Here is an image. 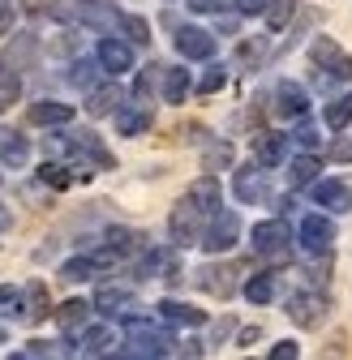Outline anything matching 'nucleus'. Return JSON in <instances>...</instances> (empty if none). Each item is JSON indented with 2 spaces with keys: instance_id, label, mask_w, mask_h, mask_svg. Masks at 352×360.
Instances as JSON below:
<instances>
[{
  "instance_id": "c9c22d12",
  "label": "nucleus",
  "mask_w": 352,
  "mask_h": 360,
  "mask_svg": "<svg viewBox=\"0 0 352 360\" xmlns=\"http://www.w3.org/2000/svg\"><path fill=\"white\" fill-rule=\"evenodd\" d=\"M95 69H103V65H99V60H95V65H91V60H77V65H73V86L86 90V95L95 90Z\"/></svg>"
},
{
  "instance_id": "de8ad7c7",
  "label": "nucleus",
  "mask_w": 352,
  "mask_h": 360,
  "mask_svg": "<svg viewBox=\"0 0 352 360\" xmlns=\"http://www.w3.org/2000/svg\"><path fill=\"white\" fill-rule=\"evenodd\" d=\"M181 360H202V343H198V339H189V343L181 347Z\"/></svg>"
},
{
  "instance_id": "ddd939ff",
  "label": "nucleus",
  "mask_w": 352,
  "mask_h": 360,
  "mask_svg": "<svg viewBox=\"0 0 352 360\" xmlns=\"http://www.w3.org/2000/svg\"><path fill=\"white\" fill-rule=\"evenodd\" d=\"M202 214H219V206H224V189H219V176H198L189 193H185Z\"/></svg>"
},
{
  "instance_id": "7ed1b4c3",
  "label": "nucleus",
  "mask_w": 352,
  "mask_h": 360,
  "mask_svg": "<svg viewBox=\"0 0 352 360\" xmlns=\"http://www.w3.org/2000/svg\"><path fill=\"white\" fill-rule=\"evenodd\" d=\"M327 313H331V300H327L322 292H292V296H288V318H292L301 330L322 326Z\"/></svg>"
},
{
  "instance_id": "4c0bfd02",
  "label": "nucleus",
  "mask_w": 352,
  "mask_h": 360,
  "mask_svg": "<svg viewBox=\"0 0 352 360\" xmlns=\"http://www.w3.org/2000/svg\"><path fill=\"white\" fill-rule=\"evenodd\" d=\"M228 163H232V146H228V142H219V146H210V150H206V172L228 167Z\"/></svg>"
},
{
  "instance_id": "72a5a7b5",
  "label": "nucleus",
  "mask_w": 352,
  "mask_h": 360,
  "mask_svg": "<svg viewBox=\"0 0 352 360\" xmlns=\"http://www.w3.org/2000/svg\"><path fill=\"white\" fill-rule=\"evenodd\" d=\"M39 180H43V185H52V189H69V185H73L69 167H61V163H43V167H39Z\"/></svg>"
},
{
  "instance_id": "393cba45",
  "label": "nucleus",
  "mask_w": 352,
  "mask_h": 360,
  "mask_svg": "<svg viewBox=\"0 0 352 360\" xmlns=\"http://www.w3.org/2000/svg\"><path fill=\"white\" fill-rule=\"evenodd\" d=\"M129 300H134V292H129V288H116V283H112V288H99L91 304H95L99 313H120V309H129Z\"/></svg>"
},
{
  "instance_id": "20e7f679",
  "label": "nucleus",
  "mask_w": 352,
  "mask_h": 360,
  "mask_svg": "<svg viewBox=\"0 0 352 360\" xmlns=\"http://www.w3.org/2000/svg\"><path fill=\"white\" fill-rule=\"evenodd\" d=\"M296 240L305 253H314V257H331V245H335V223L327 214H305L301 219V228H296Z\"/></svg>"
},
{
  "instance_id": "f704fd0d",
  "label": "nucleus",
  "mask_w": 352,
  "mask_h": 360,
  "mask_svg": "<svg viewBox=\"0 0 352 360\" xmlns=\"http://www.w3.org/2000/svg\"><path fill=\"white\" fill-rule=\"evenodd\" d=\"M155 77H163V65H146V69L138 73V86H134L138 103H146V99H151V90H155Z\"/></svg>"
},
{
  "instance_id": "8fccbe9b",
  "label": "nucleus",
  "mask_w": 352,
  "mask_h": 360,
  "mask_svg": "<svg viewBox=\"0 0 352 360\" xmlns=\"http://www.w3.org/2000/svg\"><path fill=\"white\" fill-rule=\"evenodd\" d=\"M9 228H13V214H9L5 206H0V232H9Z\"/></svg>"
},
{
  "instance_id": "bb28decb",
  "label": "nucleus",
  "mask_w": 352,
  "mask_h": 360,
  "mask_svg": "<svg viewBox=\"0 0 352 360\" xmlns=\"http://www.w3.org/2000/svg\"><path fill=\"white\" fill-rule=\"evenodd\" d=\"M275 292H279V288H275V275H253V279L245 283V300H249V304H271Z\"/></svg>"
},
{
  "instance_id": "a211bd4d",
  "label": "nucleus",
  "mask_w": 352,
  "mask_h": 360,
  "mask_svg": "<svg viewBox=\"0 0 352 360\" xmlns=\"http://www.w3.org/2000/svg\"><path fill=\"white\" fill-rule=\"evenodd\" d=\"M69 120H73V108H69V103H56V99H39V103H30V124L56 129V124H69Z\"/></svg>"
},
{
  "instance_id": "49530a36",
  "label": "nucleus",
  "mask_w": 352,
  "mask_h": 360,
  "mask_svg": "<svg viewBox=\"0 0 352 360\" xmlns=\"http://www.w3.org/2000/svg\"><path fill=\"white\" fill-rule=\"evenodd\" d=\"M331 159L335 163H352V142H335L331 146Z\"/></svg>"
},
{
  "instance_id": "473e14b6",
  "label": "nucleus",
  "mask_w": 352,
  "mask_h": 360,
  "mask_svg": "<svg viewBox=\"0 0 352 360\" xmlns=\"http://www.w3.org/2000/svg\"><path fill=\"white\" fill-rule=\"evenodd\" d=\"M108 343H112V326H86L82 330V347L86 352L99 356V352H108Z\"/></svg>"
},
{
  "instance_id": "f8f14e48",
  "label": "nucleus",
  "mask_w": 352,
  "mask_h": 360,
  "mask_svg": "<svg viewBox=\"0 0 352 360\" xmlns=\"http://www.w3.org/2000/svg\"><path fill=\"white\" fill-rule=\"evenodd\" d=\"M198 288L210 292V296H219V300H228L237 292V270L232 266H202L198 270Z\"/></svg>"
},
{
  "instance_id": "603ef678",
  "label": "nucleus",
  "mask_w": 352,
  "mask_h": 360,
  "mask_svg": "<svg viewBox=\"0 0 352 360\" xmlns=\"http://www.w3.org/2000/svg\"><path fill=\"white\" fill-rule=\"evenodd\" d=\"M9 360H26V356H9Z\"/></svg>"
},
{
  "instance_id": "c85d7f7f",
  "label": "nucleus",
  "mask_w": 352,
  "mask_h": 360,
  "mask_svg": "<svg viewBox=\"0 0 352 360\" xmlns=\"http://www.w3.org/2000/svg\"><path fill=\"white\" fill-rule=\"evenodd\" d=\"M22 99V77L13 69H0V112H9Z\"/></svg>"
},
{
  "instance_id": "9b49d317",
  "label": "nucleus",
  "mask_w": 352,
  "mask_h": 360,
  "mask_svg": "<svg viewBox=\"0 0 352 360\" xmlns=\"http://www.w3.org/2000/svg\"><path fill=\"white\" fill-rule=\"evenodd\" d=\"M275 112L284 120H301L305 112H310V90L296 86V82H279L275 86Z\"/></svg>"
},
{
  "instance_id": "f3484780",
  "label": "nucleus",
  "mask_w": 352,
  "mask_h": 360,
  "mask_svg": "<svg viewBox=\"0 0 352 360\" xmlns=\"http://www.w3.org/2000/svg\"><path fill=\"white\" fill-rule=\"evenodd\" d=\"M318 172H322V159L318 155H296L288 163V185L292 189H314L318 185Z\"/></svg>"
},
{
  "instance_id": "423d86ee",
  "label": "nucleus",
  "mask_w": 352,
  "mask_h": 360,
  "mask_svg": "<svg viewBox=\"0 0 352 360\" xmlns=\"http://www.w3.org/2000/svg\"><path fill=\"white\" fill-rule=\"evenodd\" d=\"M310 56H314V65L331 69V77H335V82H348V77H352V56L339 48L331 34H318V39L310 43Z\"/></svg>"
},
{
  "instance_id": "58836bf2",
  "label": "nucleus",
  "mask_w": 352,
  "mask_h": 360,
  "mask_svg": "<svg viewBox=\"0 0 352 360\" xmlns=\"http://www.w3.org/2000/svg\"><path fill=\"white\" fill-rule=\"evenodd\" d=\"M9 60H13V65H18V60H34V39H30V34H22L13 48H9Z\"/></svg>"
},
{
  "instance_id": "f257e3e1",
  "label": "nucleus",
  "mask_w": 352,
  "mask_h": 360,
  "mask_svg": "<svg viewBox=\"0 0 352 360\" xmlns=\"http://www.w3.org/2000/svg\"><path fill=\"white\" fill-rule=\"evenodd\" d=\"M125 335H129V352H134V360H163V352L172 347V339L163 330H155L151 322H142V318H129Z\"/></svg>"
},
{
  "instance_id": "2eb2a0df",
  "label": "nucleus",
  "mask_w": 352,
  "mask_h": 360,
  "mask_svg": "<svg viewBox=\"0 0 352 360\" xmlns=\"http://www.w3.org/2000/svg\"><path fill=\"white\" fill-rule=\"evenodd\" d=\"M288 142L284 133H258V142H253V155H258V167H279L288 159Z\"/></svg>"
},
{
  "instance_id": "09e8293b",
  "label": "nucleus",
  "mask_w": 352,
  "mask_h": 360,
  "mask_svg": "<svg viewBox=\"0 0 352 360\" xmlns=\"http://www.w3.org/2000/svg\"><path fill=\"white\" fill-rule=\"evenodd\" d=\"M224 0H189V9H198V13H215Z\"/></svg>"
},
{
  "instance_id": "0eeeda50",
  "label": "nucleus",
  "mask_w": 352,
  "mask_h": 360,
  "mask_svg": "<svg viewBox=\"0 0 352 360\" xmlns=\"http://www.w3.org/2000/svg\"><path fill=\"white\" fill-rule=\"evenodd\" d=\"M288 240H292V232H288L284 219H267V223H258V228H253V249H258L262 257L284 262V257H288Z\"/></svg>"
},
{
  "instance_id": "3c124183",
  "label": "nucleus",
  "mask_w": 352,
  "mask_h": 360,
  "mask_svg": "<svg viewBox=\"0 0 352 360\" xmlns=\"http://www.w3.org/2000/svg\"><path fill=\"white\" fill-rule=\"evenodd\" d=\"M22 9H30V13H39V9H43V0H22Z\"/></svg>"
},
{
  "instance_id": "79ce46f5",
  "label": "nucleus",
  "mask_w": 352,
  "mask_h": 360,
  "mask_svg": "<svg viewBox=\"0 0 352 360\" xmlns=\"http://www.w3.org/2000/svg\"><path fill=\"white\" fill-rule=\"evenodd\" d=\"M232 9L241 18H258V13H267V0H232Z\"/></svg>"
},
{
  "instance_id": "aec40b11",
  "label": "nucleus",
  "mask_w": 352,
  "mask_h": 360,
  "mask_svg": "<svg viewBox=\"0 0 352 360\" xmlns=\"http://www.w3.org/2000/svg\"><path fill=\"white\" fill-rule=\"evenodd\" d=\"M155 309H159V318L172 322V326H202L206 322V313L194 309V304H185V300H159Z\"/></svg>"
},
{
  "instance_id": "b1692460",
  "label": "nucleus",
  "mask_w": 352,
  "mask_h": 360,
  "mask_svg": "<svg viewBox=\"0 0 352 360\" xmlns=\"http://www.w3.org/2000/svg\"><path fill=\"white\" fill-rule=\"evenodd\" d=\"M120 108V90L116 86H95L91 95H86V112L91 116H116Z\"/></svg>"
},
{
  "instance_id": "412c9836",
  "label": "nucleus",
  "mask_w": 352,
  "mask_h": 360,
  "mask_svg": "<svg viewBox=\"0 0 352 360\" xmlns=\"http://www.w3.org/2000/svg\"><path fill=\"white\" fill-rule=\"evenodd\" d=\"M232 189L241 202H262L267 198V172H258V167H241L237 180H232Z\"/></svg>"
},
{
  "instance_id": "39448f33",
  "label": "nucleus",
  "mask_w": 352,
  "mask_h": 360,
  "mask_svg": "<svg viewBox=\"0 0 352 360\" xmlns=\"http://www.w3.org/2000/svg\"><path fill=\"white\" fill-rule=\"evenodd\" d=\"M237 240H241V214H237V210L210 214V228L202 232V249H206V253H228Z\"/></svg>"
},
{
  "instance_id": "a878e982",
  "label": "nucleus",
  "mask_w": 352,
  "mask_h": 360,
  "mask_svg": "<svg viewBox=\"0 0 352 360\" xmlns=\"http://www.w3.org/2000/svg\"><path fill=\"white\" fill-rule=\"evenodd\" d=\"M22 304H26V318L30 322H39V318H48V288L43 283H26V292H22Z\"/></svg>"
},
{
  "instance_id": "7c9ffc66",
  "label": "nucleus",
  "mask_w": 352,
  "mask_h": 360,
  "mask_svg": "<svg viewBox=\"0 0 352 360\" xmlns=\"http://www.w3.org/2000/svg\"><path fill=\"white\" fill-rule=\"evenodd\" d=\"M120 30L129 34V43H138V48H146V43H151V22L138 18V13H129V18L120 22Z\"/></svg>"
},
{
  "instance_id": "a19ab883",
  "label": "nucleus",
  "mask_w": 352,
  "mask_h": 360,
  "mask_svg": "<svg viewBox=\"0 0 352 360\" xmlns=\"http://www.w3.org/2000/svg\"><path fill=\"white\" fill-rule=\"evenodd\" d=\"M13 309H22V292L18 288H0V313H13Z\"/></svg>"
},
{
  "instance_id": "e433bc0d",
  "label": "nucleus",
  "mask_w": 352,
  "mask_h": 360,
  "mask_svg": "<svg viewBox=\"0 0 352 360\" xmlns=\"http://www.w3.org/2000/svg\"><path fill=\"white\" fill-rule=\"evenodd\" d=\"M224 86H228V69H224V65H210V69L202 73V82H198L202 95H215V90H224Z\"/></svg>"
},
{
  "instance_id": "ea45409f",
  "label": "nucleus",
  "mask_w": 352,
  "mask_h": 360,
  "mask_svg": "<svg viewBox=\"0 0 352 360\" xmlns=\"http://www.w3.org/2000/svg\"><path fill=\"white\" fill-rule=\"evenodd\" d=\"M262 52H267V43H262V39H245V43H241V48H237V56H241L245 65H249V60H258Z\"/></svg>"
},
{
  "instance_id": "4468645a",
  "label": "nucleus",
  "mask_w": 352,
  "mask_h": 360,
  "mask_svg": "<svg viewBox=\"0 0 352 360\" xmlns=\"http://www.w3.org/2000/svg\"><path fill=\"white\" fill-rule=\"evenodd\" d=\"M314 202L327 206L331 214H348L352 210V189L344 185V180H318V185H314Z\"/></svg>"
},
{
  "instance_id": "c03bdc74",
  "label": "nucleus",
  "mask_w": 352,
  "mask_h": 360,
  "mask_svg": "<svg viewBox=\"0 0 352 360\" xmlns=\"http://www.w3.org/2000/svg\"><path fill=\"white\" fill-rule=\"evenodd\" d=\"M13 13H18V5H13V0H0V34H5V30L13 26Z\"/></svg>"
},
{
  "instance_id": "2f4dec72",
  "label": "nucleus",
  "mask_w": 352,
  "mask_h": 360,
  "mask_svg": "<svg viewBox=\"0 0 352 360\" xmlns=\"http://www.w3.org/2000/svg\"><path fill=\"white\" fill-rule=\"evenodd\" d=\"M91 275H95V257H73V262L61 266V279H69V283H82Z\"/></svg>"
},
{
  "instance_id": "9d476101",
  "label": "nucleus",
  "mask_w": 352,
  "mask_h": 360,
  "mask_svg": "<svg viewBox=\"0 0 352 360\" xmlns=\"http://www.w3.org/2000/svg\"><path fill=\"white\" fill-rule=\"evenodd\" d=\"M176 52L185 60H210L215 56V34L202 26H176Z\"/></svg>"
},
{
  "instance_id": "1a4fd4ad",
  "label": "nucleus",
  "mask_w": 352,
  "mask_h": 360,
  "mask_svg": "<svg viewBox=\"0 0 352 360\" xmlns=\"http://www.w3.org/2000/svg\"><path fill=\"white\" fill-rule=\"evenodd\" d=\"M77 22L91 30H116L125 13L116 9V0H77Z\"/></svg>"
},
{
  "instance_id": "6ab92c4d",
  "label": "nucleus",
  "mask_w": 352,
  "mask_h": 360,
  "mask_svg": "<svg viewBox=\"0 0 352 360\" xmlns=\"http://www.w3.org/2000/svg\"><path fill=\"white\" fill-rule=\"evenodd\" d=\"M151 129V112L146 103H129V108H116V133L120 138H138V133Z\"/></svg>"
},
{
  "instance_id": "dca6fc26",
  "label": "nucleus",
  "mask_w": 352,
  "mask_h": 360,
  "mask_svg": "<svg viewBox=\"0 0 352 360\" xmlns=\"http://www.w3.org/2000/svg\"><path fill=\"white\" fill-rule=\"evenodd\" d=\"M91 309H95V304H86V300H65V304L56 309V326H61L65 335H82L86 326H91Z\"/></svg>"
},
{
  "instance_id": "a18cd8bd",
  "label": "nucleus",
  "mask_w": 352,
  "mask_h": 360,
  "mask_svg": "<svg viewBox=\"0 0 352 360\" xmlns=\"http://www.w3.org/2000/svg\"><path fill=\"white\" fill-rule=\"evenodd\" d=\"M296 142H301L305 150H314V146H318V133H314L310 124H301V129H296Z\"/></svg>"
},
{
  "instance_id": "cd10ccee",
  "label": "nucleus",
  "mask_w": 352,
  "mask_h": 360,
  "mask_svg": "<svg viewBox=\"0 0 352 360\" xmlns=\"http://www.w3.org/2000/svg\"><path fill=\"white\" fill-rule=\"evenodd\" d=\"M322 120H327V129H344V124L352 120V90H348V95H339V99H331V103H327Z\"/></svg>"
},
{
  "instance_id": "37998d69",
  "label": "nucleus",
  "mask_w": 352,
  "mask_h": 360,
  "mask_svg": "<svg viewBox=\"0 0 352 360\" xmlns=\"http://www.w3.org/2000/svg\"><path fill=\"white\" fill-rule=\"evenodd\" d=\"M267 360H301V347L284 339V343H275V347H271V356H267Z\"/></svg>"
},
{
  "instance_id": "5701e85b",
  "label": "nucleus",
  "mask_w": 352,
  "mask_h": 360,
  "mask_svg": "<svg viewBox=\"0 0 352 360\" xmlns=\"http://www.w3.org/2000/svg\"><path fill=\"white\" fill-rule=\"evenodd\" d=\"M189 90H194L189 69H168V65H163V103H185Z\"/></svg>"
},
{
  "instance_id": "4be33fe9",
  "label": "nucleus",
  "mask_w": 352,
  "mask_h": 360,
  "mask_svg": "<svg viewBox=\"0 0 352 360\" xmlns=\"http://www.w3.org/2000/svg\"><path fill=\"white\" fill-rule=\"evenodd\" d=\"M26 159H30V142L22 138V133H13V129H0V163L22 167Z\"/></svg>"
},
{
  "instance_id": "f03ea898",
  "label": "nucleus",
  "mask_w": 352,
  "mask_h": 360,
  "mask_svg": "<svg viewBox=\"0 0 352 360\" xmlns=\"http://www.w3.org/2000/svg\"><path fill=\"white\" fill-rule=\"evenodd\" d=\"M202 210L189 202V198H181L172 206V219H168V232H172V245H202Z\"/></svg>"
},
{
  "instance_id": "c756f323",
  "label": "nucleus",
  "mask_w": 352,
  "mask_h": 360,
  "mask_svg": "<svg viewBox=\"0 0 352 360\" xmlns=\"http://www.w3.org/2000/svg\"><path fill=\"white\" fill-rule=\"evenodd\" d=\"M292 13H296V0H267V13H262V18H267L271 30H284L292 22Z\"/></svg>"
},
{
  "instance_id": "6e6552de",
  "label": "nucleus",
  "mask_w": 352,
  "mask_h": 360,
  "mask_svg": "<svg viewBox=\"0 0 352 360\" xmlns=\"http://www.w3.org/2000/svg\"><path fill=\"white\" fill-rule=\"evenodd\" d=\"M95 60L103 65V73L120 77V73L134 69V43H125V39H116V34H103L99 48H95Z\"/></svg>"
}]
</instances>
